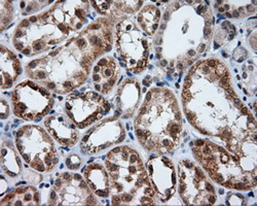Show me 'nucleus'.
<instances>
[{
	"label": "nucleus",
	"mask_w": 257,
	"mask_h": 206,
	"mask_svg": "<svg viewBox=\"0 0 257 206\" xmlns=\"http://www.w3.org/2000/svg\"><path fill=\"white\" fill-rule=\"evenodd\" d=\"M109 111V103L95 92L72 94L66 101V113L78 129L90 126Z\"/></svg>",
	"instance_id": "obj_5"
},
{
	"label": "nucleus",
	"mask_w": 257,
	"mask_h": 206,
	"mask_svg": "<svg viewBox=\"0 0 257 206\" xmlns=\"http://www.w3.org/2000/svg\"><path fill=\"white\" fill-rule=\"evenodd\" d=\"M25 6H26V4H25V3H21V8L24 9V8H25Z\"/></svg>",
	"instance_id": "obj_12"
},
{
	"label": "nucleus",
	"mask_w": 257,
	"mask_h": 206,
	"mask_svg": "<svg viewBox=\"0 0 257 206\" xmlns=\"http://www.w3.org/2000/svg\"><path fill=\"white\" fill-rule=\"evenodd\" d=\"M147 168L155 191L162 202H167L175 193L176 173L173 163L165 157L152 158L147 163Z\"/></svg>",
	"instance_id": "obj_6"
},
{
	"label": "nucleus",
	"mask_w": 257,
	"mask_h": 206,
	"mask_svg": "<svg viewBox=\"0 0 257 206\" xmlns=\"http://www.w3.org/2000/svg\"><path fill=\"white\" fill-rule=\"evenodd\" d=\"M161 65H162V66H166V65H167V61H166V60H162V61H161Z\"/></svg>",
	"instance_id": "obj_11"
},
{
	"label": "nucleus",
	"mask_w": 257,
	"mask_h": 206,
	"mask_svg": "<svg viewBox=\"0 0 257 206\" xmlns=\"http://www.w3.org/2000/svg\"><path fill=\"white\" fill-rule=\"evenodd\" d=\"M116 49L125 61L128 70L138 74L143 71L148 60V43L140 30L131 22H121L116 26Z\"/></svg>",
	"instance_id": "obj_4"
},
{
	"label": "nucleus",
	"mask_w": 257,
	"mask_h": 206,
	"mask_svg": "<svg viewBox=\"0 0 257 206\" xmlns=\"http://www.w3.org/2000/svg\"><path fill=\"white\" fill-rule=\"evenodd\" d=\"M211 178L225 188L248 191L257 184L256 138L240 140L233 151L204 140L192 149Z\"/></svg>",
	"instance_id": "obj_1"
},
{
	"label": "nucleus",
	"mask_w": 257,
	"mask_h": 206,
	"mask_svg": "<svg viewBox=\"0 0 257 206\" xmlns=\"http://www.w3.org/2000/svg\"><path fill=\"white\" fill-rule=\"evenodd\" d=\"M84 178L87 180L89 187L95 194L102 198H107L110 194V181L109 175L105 169L97 163L91 164L87 168L82 169Z\"/></svg>",
	"instance_id": "obj_8"
},
{
	"label": "nucleus",
	"mask_w": 257,
	"mask_h": 206,
	"mask_svg": "<svg viewBox=\"0 0 257 206\" xmlns=\"http://www.w3.org/2000/svg\"><path fill=\"white\" fill-rule=\"evenodd\" d=\"M67 167L71 170H75L80 166V159L77 156H71L66 160Z\"/></svg>",
	"instance_id": "obj_10"
},
{
	"label": "nucleus",
	"mask_w": 257,
	"mask_h": 206,
	"mask_svg": "<svg viewBox=\"0 0 257 206\" xmlns=\"http://www.w3.org/2000/svg\"><path fill=\"white\" fill-rule=\"evenodd\" d=\"M117 66L112 58H102L93 70L95 89L103 94L109 93L117 80Z\"/></svg>",
	"instance_id": "obj_7"
},
{
	"label": "nucleus",
	"mask_w": 257,
	"mask_h": 206,
	"mask_svg": "<svg viewBox=\"0 0 257 206\" xmlns=\"http://www.w3.org/2000/svg\"><path fill=\"white\" fill-rule=\"evenodd\" d=\"M135 128L146 150L172 152L182 131L181 114L173 93L163 88L148 92L136 118Z\"/></svg>",
	"instance_id": "obj_2"
},
{
	"label": "nucleus",
	"mask_w": 257,
	"mask_h": 206,
	"mask_svg": "<svg viewBox=\"0 0 257 206\" xmlns=\"http://www.w3.org/2000/svg\"><path fill=\"white\" fill-rule=\"evenodd\" d=\"M105 166L109 173L113 205L132 204L140 190L147 197L155 198L156 191L137 152L127 147L115 148L107 155Z\"/></svg>",
	"instance_id": "obj_3"
},
{
	"label": "nucleus",
	"mask_w": 257,
	"mask_h": 206,
	"mask_svg": "<svg viewBox=\"0 0 257 206\" xmlns=\"http://www.w3.org/2000/svg\"><path fill=\"white\" fill-rule=\"evenodd\" d=\"M160 17H161V12L157 8H155L154 6H148L144 8V10L140 13L138 17V21L141 27L149 35H153L159 27Z\"/></svg>",
	"instance_id": "obj_9"
}]
</instances>
